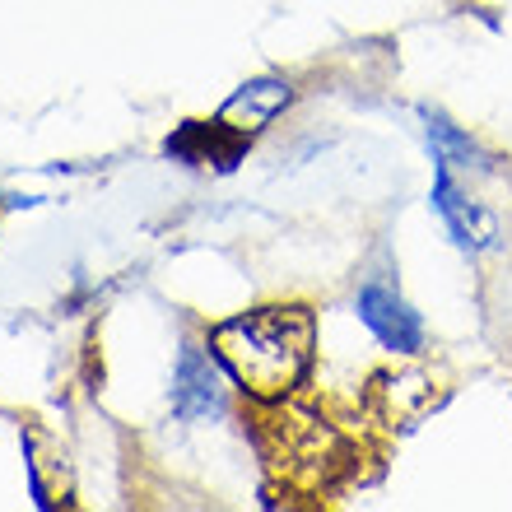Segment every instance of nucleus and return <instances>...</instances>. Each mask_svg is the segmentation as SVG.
<instances>
[{"label": "nucleus", "instance_id": "nucleus-2", "mask_svg": "<svg viewBox=\"0 0 512 512\" xmlns=\"http://www.w3.org/2000/svg\"><path fill=\"white\" fill-rule=\"evenodd\" d=\"M359 317L368 322V331L396 354H415L424 345V322L419 312L405 303L396 289H387L382 280H368L359 289Z\"/></svg>", "mask_w": 512, "mask_h": 512}, {"label": "nucleus", "instance_id": "nucleus-1", "mask_svg": "<svg viewBox=\"0 0 512 512\" xmlns=\"http://www.w3.org/2000/svg\"><path fill=\"white\" fill-rule=\"evenodd\" d=\"M215 354L252 396H284L303 382L312 364L308 308H256L215 326Z\"/></svg>", "mask_w": 512, "mask_h": 512}, {"label": "nucleus", "instance_id": "nucleus-3", "mask_svg": "<svg viewBox=\"0 0 512 512\" xmlns=\"http://www.w3.org/2000/svg\"><path fill=\"white\" fill-rule=\"evenodd\" d=\"M433 205H438V215L447 219V229L457 238L461 247H471V252H485V247L499 243V219L489 215L480 201H471L466 191L452 182V168L438 163V182H433Z\"/></svg>", "mask_w": 512, "mask_h": 512}, {"label": "nucleus", "instance_id": "nucleus-4", "mask_svg": "<svg viewBox=\"0 0 512 512\" xmlns=\"http://www.w3.org/2000/svg\"><path fill=\"white\" fill-rule=\"evenodd\" d=\"M168 154L191 163V168H233L247 154V131L229 126L224 117L219 122H187L168 140Z\"/></svg>", "mask_w": 512, "mask_h": 512}, {"label": "nucleus", "instance_id": "nucleus-5", "mask_svg": "<svg viewBox=\"0 0 512 512\" xmlns=\"http://www.w3.org/2000/svg\"><path fill=\"white\" fill-rule=\"evenodd\" d=\"M173 410H177V419H210V415L224 410V382H219V368L210 364L196 345H187V350H182V364H177Z\"/></svg>", "mask_w": 512, "mask_h": 512}, {"label": "nucleus", "instance_id": "nucleus-6", "mask_svg": "<svg viewBox=\"0 0 512 512\" xmlns=\"http://www.w3.org/2000/svg\"><path fill=\"white\" fill-rule=\"evenodd\" d=\"M284 103H289V84H284V80L243 84V89L224 103V122H243V131H256V126L270 122Z\"/></svg>", "mask_w": 512, "mask_h": 512}]
</instances>
